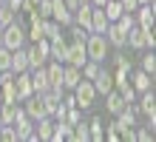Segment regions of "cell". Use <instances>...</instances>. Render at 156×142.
Returning <instances> with one entry per match:
<instances>
[{
    "label": "cell",
    "mask_w": 156,
    "mask_h": 142,
    "mask_svg": "<svg viewBox=\"0 0 156 142\" xmlns=\"http://www.w3.org/2000/svg\"><path fill=\"white\" fill-rule=\"evenodd\" d=\"M0 102H3V94H0Z\"/></svg>",
    "instance_id": "46"
},
{
    "label": "cell",
    "mask_w": 156,
    "mask_h": 142,
    "mask_svg": "<svg viewBox=\"0 0 156 142\" xmlns=\"http://www.w3.org/2000/svg\"><path fill=\"white\" fill-rule=\"evenodd\" d=\"M136 139H139V142H151V139H153V131H148V128H142L139 134H136Z\"/></svg>",
    "instance_id": "35"
},
{
    "label": "cell",
    "mask_w": 156,
    "mask_h": 142,
    "mask_svg": "<svg viewBox=\"0 0 156 142\" xmlns=\"http://www.w3.org/2000/svg\"><path fill=\"white\" fill-rule=\"evenodd\" d=\"M91 3H80L77 9H74V20H77V26H82L85 31H91Z\"/></svg>",
    "instance_id": "17"
},
{
    "label": "cell",
    "mask_w": 156,
    "mask_h": 142,
    "mask_svg": "<svg viewBox=\"0 0 156 142\" xmlns=\"http://www.w3.org/2000/svg\"><path fill=\"white\" fill-rule=\"evenodd\" d=\"M26 114H29L34 122L43 119V117H48V111H45V102H43L40 94H31V97H26Z\"/></svg>",
    "instance_id": "7"
},
{
    "label": "cell",
    "mask_w": 156,
    "mask_h": 142,
    "mask_svg": "<svg viewBox=\"0 0 156 142\" xmlns=\"http://www.w3.org/2000/svg\"><path fill=\"white\" fill-rule=\"evenodd\" d=\"M133 12H136V23H139L142 28L153 26V3H142V6H136Z\"/></svg>",
    "instance_id": "18"
},
{
    "label": "cell",
    "mask_w": 156,
    "mask_h": 142,
    "mask_svg": "<svg viewBox=\"0 0 156 142\" xmlns=\"http://www.w3.org/2000/svg\"><path fill=\"white\" fill-rule=\"evenodd\" d=\"M102 12H105V17H108V20H116V17L119 14H122L125 12V9H122V3H119V0H105V6H102Z\"/></svg>",
    "instance_id": "25"
},
{
    "label": "cell",
    "mask_w": 156,
    "mask_h": 142,
    "mask_svg": "<svg viewBox=\"0 0 156 142\" xmlns=\"http://www.w3.org/2000/svg\"><path fill=\"white\" fill-rule=\"evenodd\" d=\"M26 54H29V68H40V65L48 60V37H40V40L34 43V49H29Z\"/></svg>",
    "instance_id": "5"
},
{
    "label": "cell",
    "mask_w": 156,
    "mask_h": 142,
    "mask_svg": "<svg viewBox=\"0 0 156 142\" xmlns=\"http://www.w3.org/2000/svg\"><path fill=\"white\" fill-rule=\"evenodd\" d=\"M119 3H122V9H125V12H133V9L139 6L136 0H119Z\"/></svg>",
    "instance_id": "37"
},
{
    "label": "cell",
    "mask_w": 156,
    "mask_h": 142,
    "mask_svg": "<svg viewBox=\"0 0 156 142\" xmlns=\"http://www.w3.org/2000/svg\"><path fill=\"white\" fill-rule=\"evenodd\" d=\"M66 51H68V43L62 40V34L48 40V57H54L57 63H66Z\"/></svg>",
    "instance_id": "12"
},
{
    "label": "cell",
    "mask_w": 156,
    "mask_h": 142,
    "mask_svg": "<svg viewBox=\"0 0 156 142\" xmlns=\"http://www.w3.org/2000/svg\"><path fill=\"white\" fill-rule=\"evenodd\" d=\"M66 6H68V12H71V14H74V9L80 6V0H66Z\"/></svg>",
    "instance_id": "39"
},
{
    "label": "cell",
    "mask_w": 156,
    "mask_h": 142,
    "mask_svg": "<svg viewBox=\"0 0 156 142\" xmlns=\"http://www.w3.org/2000/svg\"><path fill=\"white\" fill-rule=\"evenodd\" d=\"M14 20H17V12L3 3V9H0V26H9V23H14Z\"/></svg>",
    "instance_id": "28"
},
{
    "label": "cell",
    "mask_w": 156,
    "mask_h": 142,
    "mask_svg": "<svg viewBox=\"0 0 156 142\" xmlns=\"http://www.w3.org/2000/svg\"><path fill=\"white\" fill-rule=\"evenodd\" d=\"M125 105H128V102L122 100V94H119L116 88H111V91L105 94V108L111 111V114H119V111H122Z\"/></svg>",
    "instance_id": "20"
},
{
    "label": "cell",
    "mask_w": 156,
    "mask_h": 142,
    "mask_svg": "<svg viewBox=\"0 0 156 142\" xmlns=\"http://www.w3.org/2000/svg\"><path fill=\"white\" fill-rule=\"evenodd\" d=\"M91 82H94L97 94H108V91L114 88V77H111V71H105V68H99V74H97Z\"/></svg>",
    "instance_id": "14"
},
{
    "label": "cell",
    "mask_w": 156,
    "mask_h": 142,
    "mask_svg": "<svg viewBox=\"0 0 156 142\" xmlns=\"http://www.w3.org/2000/svg\"><path fill=\"white\" fill-rule=\"evenodd\" d=\"M43 34L48 37V40L60 37V23H57V20H48V17H45V20H43Z\"/></svg>",
    "instance_id": "27"
},
{
    "label": "cell",
    "mask_w": 156,
    "mask_h": 142,
    "mask_svg": "<svg viewBox=\"0 0 156 142\" xmlns=\"http://www.w3.org/2000/svg\"><path fill=\"white\" fill-rule=\"evenodd\" d=\"M68 131H71L68 122H66V119H57V122H54V134H51V139H54V142L66 139V137H68Z\"/></svg>",
    "instance_id": "26"
},
{
    "label": "cell",
    "mask_w": 156,
    "mask_h": 142,
    "mask_svg": "<svg viewBox=\"0 0 156 142\" xmlns=\"http://www.w3.org/2000/svg\"><path fill=\"white\" fill-rule=\"evenodd\" d=\"M51 17H54V20H57L60 26H68V23H74V14L68 12L66 0H51Z\"/></svg>",
    "instance_id": "10"
},
{
    "label": "cell",
    "mask_w": 156,
    "mask_h": 142,
    "mask_svg": "<svg viewBox=\"0 0 156 142\" xmlns=\"http://www.w3.org/2000/svg\"><path fill=\"white\" fill-rule=\"evenodd\" d=\"M80 3H88V0H80Z\"/></svg>",
    "instance_id": "44"
},
{
    "label": "cell",
    "mask_w": 156,
    "mask_h": 142,
    "mask_svg": "<svg viewBox=\"0 0 156 142\" xmlns=\"http://www.w3.org/2000/svg\"><path fill=\"white\" fill-rule=\"evenodd\" d=\"M136 3H139V6H142V3H153V0H136Z\"/></svg>",
    "instance_id": "41"
},
{
    "label": "cell",
    "mask_w": 156,
    "mask_h": 142,
    "mask_svg": "<svg viewBox=\"0 0 156 142\" xmlns=\"http://www.w3.org/2000/svg\"><path fill=\"white\" fill-rule=\"evenodd\" d=\"M14 91H17V100H26L31 97L34 88H31V74L29 71H17L14 74Z\"/></svg>",
    "instance_id": "9"
},
{
    "label": "cell",
    "mask_w": 156,
    "mask_h": 142,
    "mask_svg": "<svg viewBox=\"0 0 156 142\" xmlns=\"http://www.w3.org/2000/svg\"><path fill=\"white\" fill-rule=\"evenodd\" d=\"M37 6H40V0H23V9H20V12H29V14H37Z\"/></svg>",
    "instance_id": "33"
},
{
    "label": "cell",
    "mask_w": 156,
    "mask_h": 142,
    "mask_svg": "<svg viewBox=\"0 0 156 142\" xmlns=\"http://www.w3.org/2000/svg\"><path fill=\"white\" fill-rule=\"evenodd\" d=\"M45 74H48V88L62 91V63H57V60H54L48 68H45Z\"/></svg>",
    "instance_id": "15"
},
{
    "label": "cell",
    "mask_w": 156,
    "mask_h": 142,
    "mask_svg": "<svg viewBox=\"0 0 156 142\" xmlns=\"http://www.w3.org/2000/svg\"><path fill=\"white\" fill-rule=\"evenodd\" d=\"M131 80H133V91H148L151 85H153V77H151L148 71H136Z\"/></svg>",
    "instance_id": "23"
},
{
    "label": "cell",
    "mask_w": 156,
    "mask_h": 142,
    "mask_svg": "<svg viewBox=\"0 0 156 142\" xmlns=\"http://www.w3.org/2000/svg\"><path fill=\"white\" fill-rule=\"evenodd\" d=\"M85 54H88V60L105 63V57H108V40H105V34L88 31V37H85Z\"/></svg>",
    "instance_id": "1"
},
{
    "label": "cell",
    "mask_w": 156,
    "mask_h": 142,
    "mask_svg": "<svg viewBox=\"0 0 156 142\" xmlns=\"http://www.w3.org/2000/svg\"><path fill=\"white\" fill-rule=\"evenodd\" d=\"M85 60H88V54H85V40H82V37H71L68 51H66V63L82 68V65H85Z\"/></svg>",
    "instance_id": "4"
},
{
    "label": "cell",
    "mask_w": 156,
    "mask_h": 142,
    "mask_svg": "<svg viewBox=\"0 0 156 142\" xmlns=\"http://www.w3.org/2000/svg\"><path fill=\"white\" fill-rule=\"evenodd\" d=\"M9 68H12V51L0 46V71H9Z\"/></svg>",
    "instance_id": "30"
},
{
    "label": "cell",
    "mask_w": 156,
    "mask_h": 142,
    "mask_svg": "<svg viewBox=\"0 0 156 142\" xmlns=\"http://www.w3.org/2000/svg\"><path fill=\"white\" fill-rule=\"evenodd\" d=\"M139 108L148 114V119H151V131H153V125H156V97H153V88L142 91V105H139Z\"/></svg>",
    "instance_id": "11"
},
{
    "label": "cell",
    "mask_w": 156,
    "mask_h": 142,
    "mask_svg": "<svg viewBox=\"0 0 156 142\" xmlns=\"http://www.w3.org/2000/svg\"><path fill=\"white\" fill-rule=\"evenodd\" d=\"M0 125H3V117H0Z\"/></svg>",
    "instance_id": "43"
},
{
    "label": "cell",
    "mask_w": 156,
    "mask_h": 142,
    "mask_svg": "<svg viewBox=\"0 0 156 142\" xmlns=\"http://www.w3.org/2000/svg\"><path fill=\"white\" fill-rule=\"evenodd\" d=\"M102 34H105L108 46H116V49H122V46H125V31H122L116 23H108V28H105Z\"/></svg>",
    "instance_id": "13"
},
{
    "label": "cell",
    "mask_w": 156,
    "mask_h": 142,
    "mask_svg": "<svg viewBox=\"0 0 156 142\" xmlns=\"http://www.w3.org/2000/svg\"><path fill=\"white\" fill-rule=\"evenodd\" d=\"M12 125H14V131H17V139H31V134H34V131H31L34 119H31L26 111H20V108H17V117H14V122H12Z\"/></svg>",
    "instance_id": "6"
},
{
    "label": "cell",
    "mask_w": 156,
    "mask_h": 142,
    "mask_svg": "<svg viewBox=\"0 0 156 142\" xmlns=\"http://www.w3.org/2000/svg\"><path fill=\"white\" fill-rule=\"evenodd\" d=\"M88 139L91 142H102L105 139V134H102V119H99V117H94V119L88 122Z\"/></svg>",
    "instance_id": "24"
},
{
    "label": "cell",
    "mask_w": 156,
    "mask_h": 142,
    "mask_svg": "<svg viewBox=\"0 0 156 142\" xmlns=\"http://www.w3.org/2000/svg\"><path fill=\"white\" fill-rule=\"evenodd\" d=\"M37 14L43 17V20H45V17H51V0H40V6H37Z\"/></svg>",
    "instance_id": "31"
},
{
    "label": "cell",
    "mask_w": 156,
    "mask_h": 142,
    "mask_svg": "<svg viewBox=\"0 0 156 142\" xmlns=\"http://www.w3.org/2000/svg\"><path fill=\"white\" fill-rule=\"evenodd\" d=\"M142 71H148L151 77L156 74V57H153V49H151V54H145V57H142Z\"/></svg>",
    "instance_id": "29"
},
{
    "label": "cell",
    "mask_w": 156,
    "mask_h": 142,
    "mask_svg": "<svg viewBox=\"0 0 156 142\" xmlns=\"http://www.w3.org/2000/svg\"><path fill=\"white\" fill-rule=\"evenodd\" d=\"M0 40H3V26H0Z\"/></svg>",
    "instance_id": "42"
},
{
    "label": "cell",
    "mask_w": 156,
    "mask_h": 142,
    "mask_svg": "<svg viewBox=\"0 0 156 142\" xmlns=\"http://www.w3.org/2000/svg\"><path fill=\"white\" fill-rule=\"evenodd\" d=\"M23 43H26V31H23V26L17 20L3 26V40H0V46H6L9 51H14V49H20Z\"/></svg>",
    "instance_id": "2"
},
{
    "label": "cell",
    "mask_w": 156,
    "mask_h": 142,
    "mask_svg": "<svg viewBox=\"0 0 156 142\" xmlns=\"http://www.w3.org/2000/svg\"><path fill=\"white\" fill-rule=\"evenodd\" d=\"M114 63H116V68H128V71H131V60H128L125 54H116V57H114Z\"/></svg>",
    "instance_id": "34"
},
{
    "label": "cell",
    "mask_w": 156,
    "mask_h": 142,
    "mask_svg": "<svg viewBox=\"0 0 156 142\" xmlns=\"http://www.w3.org/2000/svg\"><path fill=\"white\" fill-rule=\"evenodd\" d=\"M12 71H29V54H26V49L20 46V49L12 51Z\"/></svg>",
    "instance_id": "21"
},
{
    "label": "cell",
    "mask_w": 156,
    "mask_h": 142,
    "mask_svg": "<svg viewBox=\"0 0 156 142\" xmlns=\"http://www.w3.org/2000/svg\"><path fill=\"white\" fill-rule=\"evenodd\" d=\"M51 134H54V122H51V117L37 119V131H34V137L43 139V142H48V139H51Z\"/></svg>",
    "instance_id": "22"
},
{
    "label": "cell",
    "mask_w": 156,
    "mask_h": 142,
    "mask_svg": "<svg viewBox=\"0 0 156 142\" xmlns=\"http://www.w3.org/2000/svg\"><path fill=\"white\" fill-rule=\"evenodd\" d=\"M108 23H111V20L105 17L102 6H94V9H91V31H99V34H102L105 28H108Z\"/></svg>",
    "instance_id": "16"
},
{
    "label": "cell",
    "mask_w": 156,
    "mask_h": 142,
    "mask_svg": "<svg viewBox=\"0 0 156 142\" xmlns=\"http://www.w3.org/2000/svg\"><path fill=\"white\" fill-rule=\"evenodd\" d=\"M3 3L9 9H14V12H20V9H23V0H3Z\"/></svg>",
    "instance_id": "36"
},
{
    "label": "cell",
    "mask_w": 156,
    "mask_h": 142,
    "mask_svg": "<svg viewBox=\"0 0 156 142\" xmlns=\"http://www.w3.org/2000/svg\"><path fill=\"white\" fill-rule=\"evenodd\" d=\"M91 6H105V0H88Z\"/></svg>",
    "instance_id": "40"
},
{
    "label": "cell",
    "mask_w": 156,
    "mask_h": 142,
    "mask_svg": "<svg viewBox=\"0 0 156 142\" xmlns=\"http://www.w3.org/2000/svg\"><path fill=\"white\" fill-rule=\"evenodd\" d=\"M62 105H66V108H74V105H77V100H74V94H71V97H62Z\"/></svg>",
    "instance_id": "38"
},
{
    "label": "cell",
    "mask_w": 156,
    "mask_h": 142,
    "mask_svg": "<svg viewBox=\"0 0 156 142\" xmlns=\"http://www.w3.org/2000/svg\"><path fill=\"white\" fill-rule=\"evenodd\" d=\"M0 9H3V0H0Z\"/></svg>",
    "instance_id": "45"
},
{
    "label": "cell",
    "mask_w": 156,
    "mask_h": 142,
    "mask_svg": "<svg viewBox=\"0 0 156 142\" xmlns=\"http://www.w3.org/2000/svg\"><path fill=\"white\" fill-rule=\"evenodd\" d=\"M74 100H77V108H91L97 100V88L91 80H80L77 88H74Z\"/></svg>",
    "instance_id": "3"
},
{
    "label": "cell",
    "mask_w": 156,
    "mask_h": 142,
    "mask_svg": "<svg viewBox=\"0 0 156 142\" xmlns=\"http://www.w3.org/2000/svg\"><path fill=\"white\" fill-rule=\"evenodd\" d=\"M31 88H34V94H45L48 91V74H45L43 65L34 68V74H31Z\"/></svg>",
    "instance_id": "19"
},
{
    "label": "cell",
    "mask_w": 156,
    "mask_h": 142,
    "mask_svg": "<svg viewBox=\"0 0 156 142\" xmlns=\"http://www.w3.org/2000/svg\"><path fill=\"white\" fill-rule=\"evenodd\" d=\"M82 80V71L71 63H62V91H74L77 82Z\"/></svg>",
    "instance_id": "8"
},
{
    "label": "cell",
    "mask_w": 156,
    "mask_h": 142,
    "mask_svg": "<svg viewBox=\"0 0 156 142\" xmlns=\"http://www.w3.org/2000/svg\"><path fill=\"white\" fill-rule=\"evenodd\" d=\"M105 139H111V142H122V134H119V128H116V125H108Z\"/></svg>",
    "instance_id": "32"
}]
</instances>
